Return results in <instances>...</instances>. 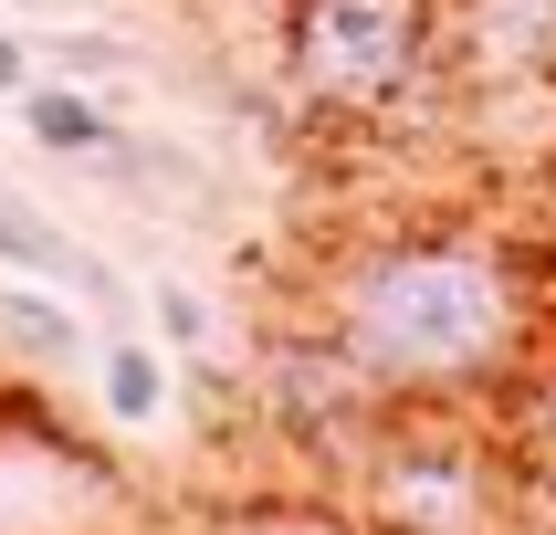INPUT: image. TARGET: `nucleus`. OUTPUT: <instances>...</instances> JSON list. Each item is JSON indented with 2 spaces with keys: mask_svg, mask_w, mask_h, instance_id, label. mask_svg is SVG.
I'll return each instance as SVG.
<instances>
[{
  "mask_svg": "<svg viewBox=\"0 0 556 535\" xmlns=\"http://www.w3.org/2000/svg\"><path fill=\"white\" fill-rule=\"evenodd\" d=\"M346 483H357V514H368V525L463 535V525H494L504 514V472L472 451V431L452 409H389Z\"/></svg>",
  "mask_w": 556,
  "mask_h": 535,
  "instance_id": "7ed1b4c3",
  "label": "nucleus"
},
{
  "mask_svg": "<svg viewBox=\"0 0 556 535\" xmlns=\"http://www.w3.org/2000/svg\"><path fill=\"white\" fill-rule=\"evenodd\" d=\"M0 273H42V283H63V294H85L105 326H137V315H148V294H137V283H126L105 252H85L53 211H31L22 189H0Z\"/></svg>",
  "mask_w": 556,
  "mask_h": 535,
  "instance_id": "20e7f679",
  "label": "nucleus"
},
{
  "mask_svg": "<svg viewBox=\"0 0 556 535\" xmlns=\"http://www.w3.org/2000/svg\"><path fill=\"white\" fill-rule=\"evenodd\" d=\"M315 326L357 357L389 409H452L483 399L526 357V273L504 242L472 231H368L315 283Z\"/></svg>",
  "mask_w": 556,
  "mask_h": 535,
  "instance_id": "f257e3e1",
  "label": "nucleus"
},
{
  "mask_svg": "<svg viewBox=\"0 0 556 535\" xmlns=\"http://www.w3.org/2000/svg\"><path fill=\"white\" fill-rule=\"evenodd\" d=\"M94 399H105V420H157L168 409V357L137 326H105L94 336Z\"/></svg>",
  "mask_w": 556,
  "mask_h": 535,
  "instance_id": "6e6552de",
  "label": "nucleus"
},
{
  "mask_svg": "<svg viewBox=\"0 0 556 535\" xmlns=\"http://www.w3.org/2000/svg\"><path fill=\"white\" fill-rule=\"evenodd\" d=\"M452 53L472 85L556 74V0H452Z\"/></svg>",
  "mask_w": 556,
  "mask_h": 535,
  "instance_id": "39448f33",
  "label": "nucleus"
},
{
  "mask_svg": "<svg viewBox=\"0 0 556 535\" xmlns=\"http://www.w3.org/2000/svg\"><path fill=\"white\" fill-rule=\"evenodd\" d=\"M31 63H42V74H74V85H105V74H157L137 42H116V31H94V22H74V11H63V22H42Z\"/></svg>",
  "mask_w": 556,
  "mask_h": 535,
  "instance_id": "1a4fd4ad",
  "label": "nucleus"
},
{
  "mask_svg": "<svg viewBox=\"0 0 556 535\" xmlns=\"http://www.w3.org/2000/svg\"><path fill=\"white\" fill-rule=\"evenodd\" d=\"M0 357H22V368H85V357H94L85 315L63 305V283L0 273Z\"/></svg>",
  "mask_w": 556,
  "mask_h": 535,
  "instance_id": "423d86ee",
  "label": "nucleus"
},
{
  "mask_svg": "<svg viewBox=\"0 0 556 535\" xmlns=\"http://www.w3.org/2000/svg\"><path fill=\"white\" fill-rule=\"evenodd\" d=\"M441 63V0H283V74L326 116H389Z\"/></svg>",
  "mask_w": 556,
  "mask_h": 535,
  "instance_id": "f03ea898",
  "label": "nucleus"
},
{
  "mask_svg": "<svg viewBox=\"0 0 556 535\" xmlns=\"http://www.w3.org/2000/svg\"><path fill=\"white\" fill-rule=\"evenodd\" d=\"M148 315H157V336H168V357H189V368L220 357V326H211V305L189 283H148Z\"/></svg>",
  "mask_w": 556,
  "mask_h": 535,
  "instance_id": "9d476101",
  "label": "nucleus"
},
{
  "mask_svg": "<svg viewBox=\"0 0 556 535\" xmlns=\"http://www.w3.org/2000/svg\"><path fill=\"white\" fill-rule=\"evenodd\" d=\"M0 11H11V22H63L74 0H0Z\"/></svg>",
  "mask_w": 556,
  "mask_h": 535,
  "instance_id": "f8f14e48",
  "label": "nucleus"
},
{
  "mask_svg": "<svg viewBox=\"0 0 556 535\" xmlns=\"http://www.w3.org/2000/svg\"><path fill=\"white\" fill-rule=\"evenodd\" d=\"M31 74H42V63H31V31H11L0 22V105H22V85Z\"/></svg>",
  "mask_w": 556,
  "mask_h": 535,
  "instance_id": "9b49d317",
  "label": "nucleus"
},
{
  "mask_svg": "<svg viewBox=\"0 0 556 535\" xmlns=\"http://www.w3.org/2000/svg\"><path fill=\"white\" fill-rule=\"evenodd\" d=\"M22 137H31V148H53V157H74V168H94L126 126L105 116V94H94V85H74V74H31V85H22Z\"/></svg>",
  "mask_w": 556,
  "mask_h": 535,
  "instance_id": "0eeeda50",
  "label": "nucleus"
}]
</instances>
